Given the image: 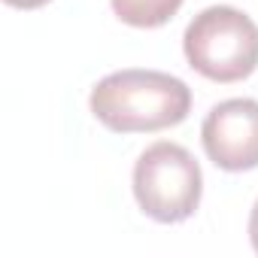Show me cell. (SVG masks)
Segmentation results:
<instances>
[{
	"mask_svg": "<svg viewBox=\"0 0 258 258\" xmlns=\"http://www.w3.org/2000/svg\"><path fill=\"white\" fill-rule=\"evenodd\" d=\"M7 7H16V10H40V7H46L49 0H4Z\"/></svg>",
	"mask_w": 258,
	"mask_h": 258,
	"instance_id": "52a82bcc",
	"label": "cell"
},
{
	"mask_svg": "<svg viewBox=\"0 0 258 258\" xmlns=\"http://www.w3.org/2000/svg\"><path fill=\"white\" fill-rule=\"evenodd\" d=\"M249 240H252V249L258 252V201H255L252 216H249Z\"/></svg>",
	"mask_w": 258,
	"mask_h": 258,
	"instance_id": "8992f818",
	"label": "cell"
},
{
	"mask_svg": "<svg viewBox=\"0 0 258 258\" xmlns=\"http://www.w3.org/2000/svg\"><path fill=\"white\" fill-rule=\"evenodd\" d=\"M112 13L131 28H161L167 25L182 0H109Z\"/></svg>",
	"mask_w": 258,
	"mask_h": 258,
	"instance_id": "5b68a950",
	"label": "cell"
},
{
	"mask_svg": "<svg viewBox=\"0 0 258 258\" xmlns=\"http://www.w3.org/2000/svg\"><path fill=\"white\" fill-rule=\"evenodd\" d=\"M94 118L115 134H146L179 124L191 109L182 79L161 70H118L91 88Z\"/></svg>",
	"mask_w": 258,
	"mask_h": 258,
	"instance_id": "6da1fadb",
	"label": "cell"
},
{
	"mask_svg": "<svg viewBox=\"0 0 258 258\" xmlns=\"http://www.w3.org/2000/svg\"><path fill=\"white\" fill-rule=\"evenodd\" d=\"M182 49L201 76L240 82L258 67V25L234 7H210L188 22Z\"/></svg>",
	"mask_w": 258,
	"mask_h": 258,
	"instance_id": "7a4b0ae2",
	"label": "cell"
},
{
	"mask_svg": "<svg viewBox=\"0 0 258 258\" xmlns=\"http://www.w3.org/2000/svg\"><path fill=\"white\" fill-rule=\"evenodd\" d=\"M201 164L179 143L149 146L134 167V198L140 210L161 225L191 219L201 207Z\"/></svg>",
	"mask_w": 258,
	"mask_h": 258,
	"instance_id": "3957f363",
	"label": "cell"
},
{
	"mask_svg": "<svg viewBox=\"0 0 258 258\" xmlns=\"http://www.w3.org/2000/svg\"><path fill=\"white\" fill-rule=\"evenodd\" d=\"M207 158L228 173L258 167V100L234 97L216 103L201 127Z\"/></svg>",
	"mask_w": 258,
	"mask_h": 258,
	"instance_id": "277c9868",
	"label": "cell"
}]
</instances>
